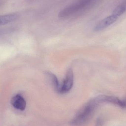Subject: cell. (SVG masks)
<instances>
[{
	"label": "cell",
	"mask_w": 126,
	"mask_h": 126,
	"mask_svg": "<svg viewBox=\"0 0 126 126\" xmlns=\"http://www.w3.org/2000/svg\"><path fill=\"white\" fill-rule=\"evenodd\" d=\"M98 102L95 98L88 103L72 119L70 123L71 125L74 126H82L89 121L92 114V111Z\"/></svg>",
	"instance_id": "cell-1"
},
{
	"label": "cell",
	"mask_w": 126,
	"mask_h": 126,
	"mask_svg": "<svg viewBox=\"0 0 126 126\" xmlns=\"http://www.w3.org/2000/svg\"><path fill=\"white\" fill-rule=\"evenodd\" d=\"M90 1V0H80L61 11L58 14V16L61 18L69 17L85 7Z\"/></svg>",
	"instance_id": "cell-2"
},
{
	"label": "cell",
	"mask_w": 126,
	"mask_h": 126,
	"mask_svg": "<svg viewBox=\"0 0 126 126\" xmlns=\"http://www.w3.org/2000/svg\"><path fill=\"white\" fill-rule=\"evenodd\" d=\"M74 74L72 69H69L67 72L65 78L61 85L59 93L64 94L69 92L73 85Z\"/></svg>",
	"instance_id": "cell-3"
},
{
	"label": "cell",
	"mask_w": 126,
	"mask_h": 126,
	"mask_svg": "<svg viewBox=\"0 0 126 126\" xmlns=\"http://www.w3.org/2000/svg\"><path fill=\"white\" fill-rule=\"evenodd\" d=\"M118 17L112 14L100 21L95 25L94 30L96 32H100L114 23L118 19Z\"/></svg>",
	"instance_id": "cell-4"
},
{
	"label": "cell",
	"mask_w": 126,
	"mask_h": 126,
	"mask_svg": "<svg viewBox=\"0 0 126 126\" xmlns=\"http://www.w3.org/2000/svg\"><path fill=\"white\" fill-rule=\"evenodd\" d=\"M99 102H105L118 105L122 108H126V100H121L117 97L109 95H101L96 98Z\"/></svg>",
	"instance_id": "cell-5"
},
{
	"label": "cell",
	"mask_w": 126,
	"mask_h": 126,
	"mask_svg": "<svg viewBox=\"0 0 126 126\" xmlns=\"http://www.w3.org/2000/svg\"><path fill=\"white\" fill-rule=\"evenodd\" d=\"M11 103L14 108L20 111H24L26 106L25 99L20 94H16L13 96L11 99Z\"/></svg>",
	"instance_id": "cell-6"
},
{
	"label": "cell",
	"mask_w": 126,
	"mask_h": 126,
	"mask_svg": "<svg viewBox=\"0 0 126 126\" xmlns=\"http://www.w3.org/2000/svg\"><path fill=\"white\" fill-rule=\"evenodd\" d=\"M18 17V14L15 13L8 14L0 17V24L1 25H4L11 23L16 20Z\"/></svg>",
	"instance_id": "cell-7"
},
{
	"label": "cell",
	"mask_w": 126,
	"mask_h": 126,
	"mask_svg": "<svg viewBox=\"0 0 126 126\" xmlns=\"http://www.w3.org/2000/svg\"><path fill=\"white\" fill-rule=\"evenodd\" d=\"M126 12V1L117 6L112 12V14L119 17Z\"/></svg>",
	"instance_id": "cell-8"
},
{
	"label": "cell",
	"mask_w": 126,
	"mask_h": 126,
	"mask_svg": "<svg viewBox=\"0 0 126 126\" xmlns=\"http://www.w3.org/2000/svg\"><path fill=\"white\" fill-rule=\"evenodd\" d=\"M47 75H48L50 78L51 79L52 83L54 86V89L57 92L59 93L61 84H60L59 83V81H58L57 78L55 75H54L51 73H47Z\"/></svg>",
	"instance_id": "cell-9"
},
{
	"label": "cell",
	"mask_w": 126,
	"mask_h": 126,
	"mask_svg": "<svg viewBox=\"0 0 126 126\" xmlns=\"http://www.w3.org/2000/svg\"><path fill=\"white\" fill-rule=\"evenodd\" d=\"M103 124V121L101 118L98 119L96 123V126H101Z\"/></svg>",
	"instance_id": "cell-10"
}]
</instances>
